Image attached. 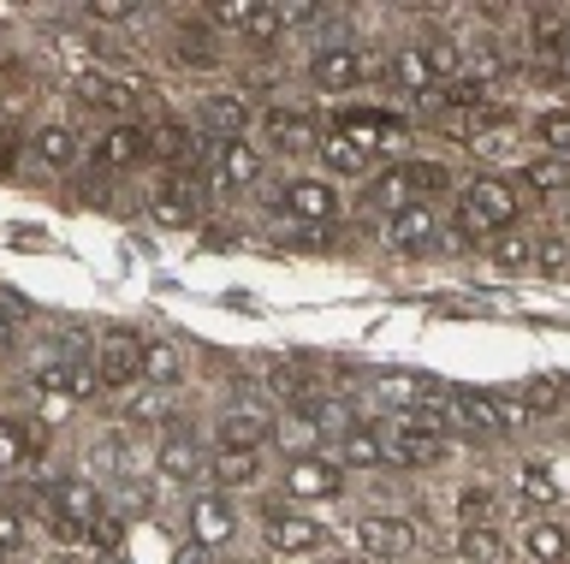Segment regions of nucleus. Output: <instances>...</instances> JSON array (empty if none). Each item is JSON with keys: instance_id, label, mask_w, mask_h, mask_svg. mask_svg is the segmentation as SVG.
I'll return each instance as SVG.
<instances>
[{"instance_id": "1", "label": "nucleus", "mask_w": 570, "mask_h": 564, "mask_svg": "<svg viewBox=\"0 0 570 564\" xmlns=\"http://www.w3.org/2000/svg\"><path fill=\"white\" fill-rule=\"evenodd\" d=\"M517 215H523V197H517V185L499 179V172H475V179L463 185V197H458L452 232H458V244H475V238L488 244L493 232L517 226Z\"/></svg>"}, {"instance_id": "2", "label": "nucleus", "mask_w": 570, "mask_h": 564, "mask_svg": "<svg viewBox=\"0 0 570 564\" xmlns=\"http://www.w3.org/2000/svg\"><path fill=\"white\" fill-rule=\"evenodd\" d=\"M452 190V167L445 161H428V155H416V161H399L386 167L381 179L368 185V208L374 215H404V208H428L434 197H445Z\"/></svg>"}, {"instance_id": "3", "label": "nucleus", "mask_w": 570, "mask_h": 564, "mask_svg": "<svg viewBox=\"0 0 570 564\" xmlns=\"http://www.w3.org/2000/svg\"><path fill=\"white\" fill-rule=\"evenodd\" d=\"M452 452V439L434 422V410H416V416H392L386 422V464H404V469H428Z\"/></svg>"}, {"instance_id": "4", "label": "nucleus", "mask_w": 570, "mask_h": 564, "mask_svg": "<svg viewBox=\"0 0 570 564\" xmlns=\"http://www.w3.org/2000/svg\"><path fill=\"white\" fill-rule=\"evenodd\" d=\"M107 511V499L96 493V482H83V475H60V482L48 487V528L60 541H83V528L96 523Z\"/></svg>"}, {"instance_id": "5", "label": "nucleus", "mask_w": 570, "mask_h": 564, "mask_svg": "<svg viewBox=\"0 0 570 564\" xmlns=\"http://www.w3.org/2000/svg\"><path fill=\"white\" fill-rule=\"evenodd\" d=\"M142 215H149L155 226H167V232H190L196 215H203V197H196L190 172H167L160 167L149 190H142Z\"/></svg>"}, {"instance_id": "6", "label": "nucleus", "mask_w": 570, "mask_h": 564, "mask_svg": "<svg viewBox=\"0 0 570 564\" xmlns=\"http://www.w3.org/2000/svg\"><path fill=\"white\" fill-rule=\"evenodd\" d=\"M279 215H292L303 232H321V226H338V215H345V197H338L333 179H315V172H303V179H285V190H279Z\"/></svg>"}, {"instance_id": "7", "label": "nucleus", "mask_w": 570, "mask_h": 564, "mask_svg": "<svg viewBox=\"0 0 570 564\" xmlns=\"http://www.w3.org/2000/svg\"><path fill=\"white\" fill-rule=\"evenodd\" d=\"M368 72H386V60H368L356 42H321L309 55V83H315V90H327V96L356 90Z\"/></svg>"}, {"instance_id": "8", "label": "nucleus", "mask_w": 570, "mask_h": 564, "mask_svg": "<svg viewBox=\"0 0 570 564\" xmlns=\"http://www.w3.org/2000/svg\"><path fill=\"white\" fill-rule=\"evenodd\" d=\"M338 493H345V464L333 452H297L285 464V499L321 505V499H338Z\"/></svg>"}, {"instance_id": "9", "label": "nucleus", "mask_w": 570, "mask_h": 564, "mask_svg": "<svg viewBox=\"0 0 570 564\" xmlns=\"http://www.w3.org/2000/svg\"><path fill=\"white\" fill-rule=\"evenodd\" d=\"M262 535H267V553L303 558V553H321V546H327V523L303 517V511H292V505H267L262 511Z\"/></svg>"}, {"instance_id": "10", "label": "nucleus", "mask_w": 570, "mask_h": 564, "mask_svg": "<svg viewBox=\"0 0 570 564\" xmlns=\"http://www.w3.org/2000/svg\"><path fill=\"white\" fill-rule=\"evenodd\" d=\"M356 541H363V558L374 564H399V558H410L416 553V523L410 517H392V511H368V517H356Z\"/></svg>"}, {"instance_id": "11", "label": "nucleus", "mask_w": 570, "mask_h": 564, "mask_svg": "<svg viewBox=\"0 0 570 564\" xmlns=\"http://www.w3.org/2000/svg\"><path fill=\"white\" fill-rule=\"evenodd\" d=\"M89 363H96V380L114 386V393H119V386H137L142 380V339H137V333H125V327H107L96 339V357H89Z\"/></svg>"}, {"instance_id": "12", "label": "nucleus", "mask_w": 570, "mask_h": 564, "mask_svg": "<svg viewBox=\"0 0 570 564\" xmlns=\"http://www.w3.org/2000/svg\"><path fill=\"white\" fill-rule=\"evenodd\" d=\"M190 546H226L232 535H238V505H232V493H190Z\"/></svg>"}, {"instance_id": "13", "label": "nucleus", "mask_w": 570, "mask_h": 564, "mask_svg": "<svg viewBox=\"0 0 570 564\" xmlns=\"http://www.w3.org/2000/svg\"><path fill=\"white\" fill-rule=\"evenodd\" d=\"M149 161V126H137V119H114L101 137H96V167L101 172H131Z\"/></svg>"}, {"instance_id": "14", "label": "nucleus", "mask_w": 570, "mask_h": 564, "mask_svg": "<svg viewBox=\"0 0 570 564\" xmlns=\"http://www.w3.org/2000/svg\"><path fill=\"white\" fill-rule=\"evenodd\" d=\"M327 131H345L351 144H363V149L374 155L381 144H399V137H404V119L386 113V108H338Z\"/></svg>"}, {"instance_id": "15", "label": "nucleus", "mask_w": 570, "mask_h": 564, "mask_svg": "<svg viewBox=\"0 0 570 564\" xmlns=\"http://www.w3.org/2000/svg\"><path fill=\"white\" fill-rule=\"evenodd\" d=\"M381 238L392 256H428V250H440V215L434 208H404V215L386 220Z\"/></svg>"}, {"instance_id": "16", "label": "nucleus", "mask_w": 570, "mask_h": 564, "mask_svg": "<svg viewBox=\"0 0 570 564\" xmlns=\"http://www.w3.org/2000/svg\"><path fill=\"white\" fill-rule=\"evenodd\" d=\"M333 457L345 469H386V428H381V422H345Z\"/></svg>"}, {"instance_id": "17", "label": "nucleus", "mask_w": 570, "mask_h": 564, "mask_svg": "<svg viewBox=\"0 0 570 564\" xmlns=\"http://www.w3.org/2000/svg\"><path fill=\"white\" fill-rule=\"evenodd\" d=\"M42 457V428L24 416H0V475H24Z\"/></svg>"}, {"instance_id": "18", "label": "nucleus", "mask_w": 570, "mask_h": 564, "mask_svg": "<svg viewBox=\"0 0 570 564\" xmlns=\"http://www.w3.org/2000/svg\"><path fill=\"white\" fill-rule=\"evenodd\" d=\"M155 469L167 475V482H203L208 475V457H203V446H196V434H167L155 446Z\"/></svg>"}, {"instance_id": "19", "label": "nucleus", "mask_w": 570, "mask_h": 564, "mask_svg": "<svg viewBox=\"0 0 570 564\" xmlns=\"http://www.w3.org/2000/svg\"><path fill=\"white\" fill-rule=\"evenodd\" d=\"M523 30H529V55L534 60H564V42H570V12L564 7L523 12Z\"/></svg>"}, {"instance_id": "20", "label": "nucleus", "mask_w": 570, "mask_h": 564, "mask_svg": "<svg viewBox=\"0 0 570 564\" xmlns=\"http://www.w3.org/2000/svg\"><path fill=\"white\" fill-rule=\"evenodd\" d=\"M149 161H167V172H190L203 161V137L190 126H155L149 131Z\"/></svg>"}, {"instance_id": "21", "label": "nucleus", "mask_w": 570, "mask_h": 564, "mask_svg": "<svg viewBox=\"0 0 570 564\" xmlns=\"http://www.w3.org/2000/svg\"><path fill=\"white\" fill-rule=\"evenodd\" d=\"M208 482L214 493H232V487H256L262 482V452H244V446H220L208 457Z\"/></svg>"}, {"instance_id": "22", "label": "nucleus", "mask_w": 570, "mask_h": 564, "mask_svg": "<svg viewBox=\"0 0 570 564\" xmlns=\"http://www.w3.org/2000/svg\"><path fill=\"white\" fill-rule=\"evenodd\" d=\"M416 55H422V66H428V78H434V83H458L463 72H470V48H463L458 37H445V30L422 37Z\"/></svg>"}, {"instance_id": "23", "label": "nucleus", "mask_w": 570, "mask_h": 564, "mask_svg": "<svg viewBox=\"0 0 570 564\" xmlns=\"http://www.w3.org/2000/svg\"><path fill=\"white\" fill-rule=\"evenodd\" d=\"M214 167H220V185H226V190H256V185H262V149L249 144V137H232V144H220Z\"/></svg>"}, {"instance_id": "24", "label": "nucleus", "mask_w": 570, "mask_h": 564, "mask_svg": "<svg viewBox=\"0 0 570 564\" xmlns=\"http://www.w3.org/2000/svg\"><path fill=\"white\" fill-rule=\"evenodd\" d=\"M523 553H529V564H570V528L559 517H529Z\"/></svg>"}, {"instance_id": "25", "label": "nucleus", "mask_w": 570, "mask_h": 564, "mask_svg": "<svg viewBox=\"0 0 570 564\" xmlns=\"http://www.w3.org/2000/svg\"><path fill=\"white\" fill-rule=\"evenodd\" d=\"M196 119H203V126L220 137V144H232V137H244L249 131V101L244 96H203V108H196Z\"/></svg>"}, {"instance_id": "26", "label": "nucleus", "mask_w": 570, "mask_h": 564, "mask_svg": "<svg viewBox=\"0 0 570 564\" xmlns=\"http://www.w3.org/2000/svg\"><path fill=\"white\" fill-rule=\"evenodd\" d=\"M315 149H321V161L333 167V179H363V172L374 167V155H368L363 144H351L345 131H321Z\"/></svg>"}, {"instance_id": "27", "label": "nucleus", "mask_w": 570, "mask_h": 564, "mask_svg": "<svg viewBox=\"0 0 570 564\" xmlns=\"http://www.w3.org/2000/svg\"><path fill=\"white\" fill-rule=\"evenodd\" d=\"M386 78H392V90H404L410 101H422L428 90H434V78H428V66L416 55V42L392 48V55H386Z\"/></svg>"}, {"instance_id": "28", "label": "nucleus", "mask_w": 570, "mask_h": 564, "mask_svg": "<svg viewBox=\"0 0 570 564\" xmlns=\"http://www.w3.org/2000/svg\"><path fill=\"white\" fill-rule=\"evenodd\" d=\"M511 487H517V499H529V505H559L564 499V487L552 482L547 457H523V464L511 469Z\"/></svg>"}, {"instance_id": "29", "label": "nucleus", "mask_w": 570, "mask_h": 564, "mask_svg": "<svg viewBox=\"0 0 570 564\" xmlns=\"http://www.w3.org/2000/svg\"><path fill=\"white\" fill-rule=\"evenodd\" d=\"M78 101L83 108H101V113H131L137 90L119 78H107V72H89V78H78Z\"/></svg>"}, {"instance_id": "30", "label": "nucleus", "mask_w": 570, "mask_h": 564, "mask_svg": "<svg viewBox=\"0 0 570 564\" xmlns=\"http://www.w3.org/2000/svg\"><path fill=\"white\" fill-rule=\"evenodd\" d=\"M488 261L493 268H505V274H523V268H534V238L523 232V226H505V232H493L488 244Z\"/></svg>"}, {"instance_id": "31", "label": "nucleus", "mask_w": 570, "mask_h": 564, "mask_svg": "<svg viewBox=\"0 0 570 564\" xmlns=\"http://www.w3.org/2000/svg\"><path fill=\"white\" fill-rule=\"evenodd\" d=\"M185 380V357H178V345H167V339H142V386H178Z\"/></svg>"}, {"instance_id": "32", "label": "nucleus", "mask_w": 570, "mask_h": 564, "mask_svg": "<svg viewBox=\"0 0 570 564\" xmlns=\"http://www.w3.org/2000/svg\"><path fill=\"white\" fill-rule=\"evenodd\" d=\"M267 137H274L279 155H303V149L321 144V131H315L309 113H267Z\"/></svg>"}, {"instance_id": "33", "label": "nucleus", "mask_w": 570, "mask_h": 564, "mask_svg": "<svg viewBox=\"0 0 570 564\" xmlns=\"http://www.w3.org/2000/svg\"><path fill=\"white\" fill-rule=\"evenodd\" d=\"M564 398H570V380H564V375H534L523 393H517V404L529 410V422H534V416H559Z\"/></svg>"}, {"instance_id": "34", "label": "nucleus", "mask_w": 570, "mask_h": 564, "mask_svg": "<svg viewBox=\"0 0 570 564\" xmlns=\"http://www.w3.org/2000/svg\"><path fill=\"white\" fill-rule=\"evenodd\" d=\"M274 434L262 410H226L220 416V446H244V452H262V439Z\"/></svg>"}, {"instance_id": "35", "label": "nucleus", "mask_w": 570, "mask_h": 564, "mask_svg": "<svg viewBox=\"0 0 570 564\" xmlns=\"http://www.w3.org/2000/svg\"><path fill=\"white\" fill-rule=\"evenodd\" d=\"M178 60H185V66H196V72H214V66L226 60V48H214L208 24H203V19H190L185 30H178Z\"/></svg>"}, {"instance_id": "36", "label": "nucleus", "mask_w": 570, "mask_h": 564, "mask_svg": "<svg viewBox=\"0 0 570 564\" xmlns=\"http://www.w3.org/2000/svg\"><path fill=\"white\" fill-rule=\"evenodd\" d=\"M30 149H36L42 167H71L78 161V131L71 126H42V131H30Z\"/></svg>"}, {"instance_id": "37", "label": "nucleus", "mask_w": 570, "mask_h": 564, "mask_svg": "<svg viewBox=\"0 0 570 564\" xmlns=\"http://www.w3.org/2000/svg\"><path fill=\"white\" fill-rule=\"evenodd\" d=\"M238 42H249V48H279V42H285V7H249Z\"/></svg>"}, {"instance_id": "38", "label": "nucleus", "mask_w": 570, "mask_h": 564, "mask_svg": "<svg viewBox=\"0 0 570 564\" xmlns=\"http://www.w3.org/2000/svg\"><path fill=\"white\" fill-rule=\"evenodd\" d=\"M534 268L547 279H564L570 274V226H552V232L534 238Z\"/></svg>"}, {"instance_id": "39", "label": "nucleus", "mask_w": 570, "mask_h": 564, "mask_svg": "<svg viewBox=\"0 0 570 564\" xmlns=\"http://www.w3.org/2000/svg\"><path fill=\"white\" fill-rule=\"evenodd\" d=\"M458 564H505V541H499V528H463V535H458Z\"/></svg>"}, {"instance_id": "40", "label": "nucleus", "mask_w": 570, "mask_h": 564, "mask_svg": "<svg viewBox=\"0 0 570 564\" xmlns=\"http://www.w3.org/2000/svg\"><path fill=\"white\" fill-rule=\"evenodd\" d=\"M534 144H541L552 161H570V108H547L534 119Z\"/></svg>"}, {"instance_id": "41", "label": "nucleus", "mask_w": 570, "mask_h": 564, "mask_svg": "<svg viewBox=\"0 0 570 564\" xmlns=\"http://www.w3.org/2000/svg\"><path fill=\"white\" fill-rule=\"evenodd\" d=\"M517 185H529L534 197H559V190H570V161H552V155H541V161L523 167V179H517Z\"/></svg>"}, {"instance_id": "42", "label": "nucleus", "mask_w": 570, "mask_h": 564, "mask_svg": "<svg viewBox=\"0 0 570 564\" xmlns=\"http://www.w3.org/2000/svg\"><path fill=\"white\" fill-rule=\"evenodd\" d=\"M499 517V493L493 487H463L458 493V523L463 528H493Z\"/></svg>"}, {"instance_id": "43", "label": "nucleus", "mask_w": 570, "mask_h": 564, "mask_svg": "<svg viewBox=\"0 0 570 564\" xmlns=\"http://www.w3.org/2000/svg\"><path fill=\"white\" fill-rule=\"evenodd\" d=\"M83 541L96 546V553L119 558V546H125V517H119V511H101V517H96V523L83 528Z\"/></svg>"}, {"instance_id": "44", "label": "nucleus", "mask_w": 570, "mask_h": 564, "mask_svg": "<svg viewBox=\"0 0 570 564\" xmlns=\"http://www.w3.org/2000/svg\"><path fill=\"white\" fill-rule=\"evenodd\" d=\"M481 404H488L493 428H523V422H529V410L517 404V393H481Z\"/></svg>"}, {"instance_id": "45", "label": "nucleus", "mask_w": 570, "mask_h": 564, "mask_svg": "<svg viewBox=\"0 0 570 564\" xmlns=\"http://www.w3.org/2000/svg\"><path fill=\"white\" fill-rule=\"evenodd\" d=\"M131 422H160V416H173V398L160 393V386H142V393L131 398V410H125Z\"/></svg>"}, {"instance_id": "46", "label": "nucleus", "mask_w": 570, "mask_h": 564, "mask_svg": "<svg viewBox=\"0 0 570 564\" xmlns=\"http://www.w3.org/2000/svg\"><path fill=\"white\" fill-rule=\"evenodd\" d=\"M30 541V528H24V517H18L12 505H0V553H18V546Z\"/></svg>"}, {"instance_id": "47", "label": "nucleus", "mask_w": 570, "mask_h": 564, "mask_svg": "<svg viewBox=\"0 0 570 564\" xmlns=\"http://www.w3.org/2000/svg\"><path fill=\"white\" fill-rule=\"evenodd\" d=\"M89 19L96 24H137L142 7H89Z\"/></svg>"}, {"instance_id": "48", "label": "nucleus", "mask_w": 570, "mask_h": 564, "mask_svg": "<svg viewBox=\"0 0 570 564\" xmlns=\"http://www.w3.org/2000/svg\"><path fill=\"white\" fill-rule=\"evenodd\" d=\"M12 333H18L12 327V304H0V345H12Z\"/></svg>"}, {"instance_id": "49", "label": "nucleus", "mask_w": 570, "mask_h": 564, "mask_svg": "<svg viewBox=\"0 0 570 564\" xmlns=\"http://www.w3.org/2000/svg\"><path fill=\"white\" fill-rule=\"evenodd\" d=\"M173 564H208V546H185V553H178Z\"/></svg>"}, {"instance_id": "50", "label": "nucleus", "mask_w": 570, "mask_h": 564, "mask_svg": "<svg viewBox=\"0 0 570 564\" xmlns=\"http://www.w3.org/2000/svg\"><path fill=\"white\" fill-rule=\"evenodd\" d=\"M327 564H368L363 553H338V558H327Z\"/></svg>"}, {"instance_id": "51", "label": "nucleus", "mask_w": 570, "mask_h": 564, "mask_svg": "<svg viewBox=\"0 0 570 564\" xmlns=\"http://www.w3.org/2000/svg\"><path fill=\"white\" fill-rule=\"evenodd\" d=\"M428 564H458V558H428Z\"/></svg>"}, {"instance_id": "52", "label": "nucleus", "mask_w": 570, "mask_h": 564, "mask_svg": "<svg viewBox=\"0 0 570 564\" xmlns=\"http://www.w3.org/2000/svg\"><path fill=\"white\" fill-rule=\"evenodd\" d=\"M0 487H7V475H0Z\"/></svg>"}, {"instance_id": "53", "label": "nucleus", "mask_w": 570, "mask_h": 564, "mask_svg": "<svg viewBox=\"0 0 570 564\" xmlns=\"http://www.w3.org/2000/svg\"><path fill=\"white\" fill-rule=\"evenodd\" d=\"M0 564H7V553H0Z\"/></svg>"}, {"instance_id": "54", "label": "nucleus", "mask_w": 570, "mask_h": 564, "mask_svg": "<svg viewBox=\"0 0 570 564\" xmlns=\"http://www.w3.org/2000/svg\"><path fill=\"white\" fill-rule=\"evenodd\" d=\"M53 564H60V558H53Z\"/></svg>"}]
</instances>
